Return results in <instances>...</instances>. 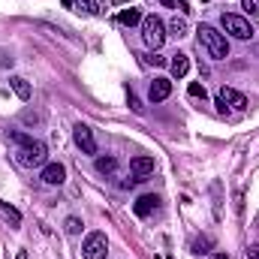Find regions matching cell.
<instances>
[{
  "instance_id": "1",
  "label": "cell",
  "mask_w": 259,
  "mask_h": 259,
  "mask_svg": "<svg viewBox=\"0 0 259 259\" xmlns=\"http://www.w3.org/2000/svg\"><path fill=\"white\" fill-rule=\"evenodd\" d=\"M12 139L18 142V154H15V157H18L21 166L33 169V166H42V163H46L49 151H46L42 142H36V139H30V136H24V133H12Z\"/></svg>"
},
{
  "instance_id": "2",
  "label": "cell",
  "mask_w": 259,
  "mask_h": 259,
  "mask_svg": "<svg viewBox=\"0 0 259 259\" xmlns=\"http://www.w3.org/2000/svg\"><path fill=\"white\" fill-rule=\"evenodd\" d=\"M196 36H199V46H205V52H208L214 61H226V58H229L226 33H220L217 27H211V24H199V27H196Z\"/></svg>"
},
{
  "instance_id": "3",
  "label": "cell",
  "mask_w": 259,
  "mask_h": 259,
  "mask_svg": "<svg viewBox=\"0 0 259 259\" xmlns=\"http://www.w3.org/2000/svg\"><path fill=\"white\" fill-rule=\"evenodd\" d=\"M166 36H169V33H166V24H163L157 15H145V18H142V39H145L148 49L157 52V49L166 42Z\"/></svg>"
},
{
  "instance_id": "4",
  "label": "cell",
  "mask_w": 259,
  "mask_h": 259,
  "mask_svg": "<svg viewBox=\"0 0 259 259\" xmlns=\"http://www.w3.org/2000/svg\"><path fill=\"white\" fill-rule=\"evenodd\" d=\"M220 24H223V30L229 33V36H235V39H253V27H250V21L247 18H241V15H235V12H223L220 15Z\"/></svg>"
},
{
  "instance_id": "5",
  "label": "cell",
  "mask_w": 259,
  "mask_h": 259,
  "mask_svg": "<svg viewBox=\"0 0 259 259\" xmlns=\"http://www.w3.org/2000/svg\"><path fill=\"white\" fill-rule=\"evenodd\" d=\"M109 253V238L106 232H88L81 241V256L84 259H106Z\"/></svg>"
},
{
  "instance_id": "6",
  "label": "cell",
  "mask_w": 259,
  "mask_h": 259,
  "mask_svg": "<svg viewBox=\"0 0 259 259\" xmlns=\"http://www.w3.org/2000/svg\"><path fill=\"white\" fill-rule=\"evenodd\" d=\"M72 139H75V145L81 148V154H97V139H94V130L88 127V124H75Z\"/></svg>"
},
{
  "instance_id": "7",
  "label": "cell",
  "mask_w": 259,
  "mask_h": 259,
  "mask_svg": "<svg viewBox=\"0 0 259 259\" xmlns=\"http://www.w3.org/2000/svg\"><path fill=\"white\" fill-rule=\"evenodd\" d=\"M42 181H46L49 187H61L66 181V169L61 163H46V166H42Z\"/></svg>"
},
{
  "instance_id": "8",
  "label": "cell",
  "mask_w": 259,
  "mask_h": 259,
  "mask_svg": "<svg viewBox=\"0 0 259 259\" xmlns=\"http://www.w3.org/2000/svg\"><path fill=\"white\" fill-rule=\"evenodd\" d=\"M130 169H133V175H136L139 181H145L148 175H154V157L139 154V157H133V160H130Z\"/></svg>"
},
{
  "instance_id": "9",
  "label": "cell",
  "mask_w": 259,
  "mask_h": 259,
  "mask_svg": "<svg viewBox=\"0 0 259 259\" xmlns=\"http://www.w3.org/2000/svg\"><path fill=\"white\" fill-rule=\"evenodd\" d=\"M169 94H172V81H169V78H154V81H151V91H148L151 103H163Z\"/></svg>"
},
{
  "instance_id": "10",
  "label": "cell",
  "mask_w": 259,
  "mask_h": 259,
  "mask_svg": "<svg viewBox=\"0 0 259 259\" xmlns=\"http://www.w3.org/2000/svg\"><path fill=\"white\" fill-rule=\"evenodd\" d=\"M226 106H232V109H247V97L244 94H238L235 88H220V94H217Z\"/></svg>"
},
{
  "instance_id": "11",
  "label": "cell",
  "mask_w": 259,
  "mask_h": 259,
  "mask_svg": "<svg viewBox=\"0 0 259 259\" xmlns=\"http://www.w3.org/2000/svg\"><path fill=\"white\" fill-rule=\"evenodd\" d=\"M157 196H139L136 199V205H133V211H136V217H151V211L157 208Z\"/></svg>"
},
{
  "instance_id": "12",
  "label": "cell",
  "mask_w": 259,
  "mask_h": 259,
  "mask_svg": "<svg viewBox=\"0 0 259 259\" xmlns=\"http://www.w3.org/2000/svg\"><path fill=\"white\" fill-rule=\"evenodd\" d=\"M169 69H172V75H175V78H184V75L190 72V58H187V55H181V52H178V55H172Z\"/></svg>"
},
{
  "instance_id": "13",
  "label": "cell",
  "mask_w": 259,
  "mask_h": 259,
  "mask_svg": "<svg viewBox=\"0 0 259 259\" xmlns=\"http://www.w3.org/2000/svg\"><path fill=\"white\" fill-rule=\"evenodd\" d=\"M9 88L15 91V97H18V100H30V97H33L30 84H27V81H24L21 75H12V78H9Z\"/></svg>"
},
{
  "instance_id": "14",
  "label": "cell",
  "mask_w": 259,
  "mask_h": 259,
  "mask_svg": "<svg viewBox=\"0 0 259 259\" xmlns=\"http://www.w3.org/2000/svg\"><path fill=\"white\" fill-rule=\"evenodd\" d=\"M187 30H190V24H187L184 18H178V15H175V18L169 21V36L181 39V36H187Z\"/></svg>"
},
{
  "instance_id": "15",
  "label": "cell",
  "mask_w": 259,
  "mask_h": 259,
  "mask_svg": "<svg viewBox=\"0 0 259 259\" xmlns=\"http://www.w3.org/2000/svg\"><path fill=\"white\" fill-rule=\"evenodd\" d=\"M115 169H118L115 157H97V172L100 175H115Z\"/></svg>"
},
{
  "instance_id": "16",
  "label": "cell",
  "mask_w": 259,
  "mask_h": 259,
  "mask_svg": "<svg viewBox=\"0 0 259 259\" xmlns=\"http://www.w3.org/2000/svg\"><path fill=\"white\" fill-rule=\"evenodd\" d=\"M118 21H121L124 27H133V24H139V21H142V12H139V9H121Z\"/></svg>"
},
{
  "instance_id": "17",
  "label": "cell",
  "mask_w": 259,
  "mask_h": 259,
  "mask_svg": "<svg viewBox=\"0 0 259 259\" xmlns=\"http://www.w3.org/2000/svg\"><path fill=\"white\" fill-rule=\"evenodd\" d=\"M78 6L88 15H103V0H78Z\"/></svg>"
},
{
  "instance_id": "18",
  "label": "cell",
  "mask_w": 259,
  "mask_h": 259,
  "mask_svg": "<svg viewBox=\"0 0 259 259\" xmlns=\"http://www.w3.org/2000/svg\"><path fill=\"white\" fill-rule=\"evenodd\" d=\"M187 94L196 97V100H205L208 97V91H205V84H199V81H190V88H187Z\"/></svg>"
},
{
  "instance_id": "19",
  "label": "cell",
  "mask_w": 259,
  "mask_h": 259,
  "mask_svg": "<svg viewBox=\"0 0 259 259\" xmlns=\"http://www.w3.org/2000/svg\"><path fill=\"white\" fill-rule=\"evenodd\" d=\"M66 232H69V235H78V232H81V220H78V217H66Z\"/></svg>"
},
{
  "instance_id": "20",
  "label": "cell",
  "mask_w": 259,
  "mask_h": 259,
  "mask_svg": "<svg viewBox=\"0 0 259 259\" xmlns=\"http://www.w3.org/2000/svg\"><path fill=\"white\" fill-rule=\"evenodd\" d=\"M208 247H211V238H208V235L193 241V253H208Z\"/></svg>"
},
{
  "instance_id": "21",
  "label": "cell",
  "mask_w": 259,
  "mask_h": 259,
  "mask_svg": "<svg viewBox=\"0 0 259 259\" xmlns=\"http://www.w3.org/2000/svg\"><path fill=\"white\" fill-rule=\"evenodd\" d=\"M163 6H169V9H178V12H190V6L184 3V0H160Z\"/></svg>"
},
{
  "instance_id": "22",
  "label": "cell",
  "mask_w": 259,
  "mask_h": 259,
  "mask_svg": "<svg viewBox=\"0 0 259 259\" xmlns=\"http://www.w3.org/2000/svg\"><path fill=\"white\" fill-rule=\"evenodd\" d=\"M145 61H148V64H154V66H166V64H169V61H166L163 55H157V52H154V55H148Z\"/></svg>"
},
{
  "instance_id": "23",
  "label": "cell",
  "mask_w": 259,
  "mask_h": 259,
  "mask_svg": "<svg viewBox=\"0 0 259 259\" xmlns=\"http://www.w3.org/2000/svg\"><path fill=\"white\" fill-rule=\"evenodd\" d=\"M241 6H244L250 15H259V0H241Z\"/></svg>"
},
{
  "instance_id": "24",
  "label": "cell",
  "mask_w": 259,
  "mask_h": 259,
  "mask_svg": "<svg viewBox=\"0 0 259 259\" xmlns=\"http://www.w3.org/2000/svg\"><path fill=\"white\" fill-rule=\"evenodd\" d=\"M130 106H133V112H142V103H139V100H136L133 94H130Z\"/></svg>"
},
{
  "instance_id": "25",
  "label": "cell",
  "mask_w": 259,
  "mask_h": 259,
  "mask_svg": "<svg viewBox=\"0 0 259 259\" xmlns=\"http://www.w3.org/2000/svg\"><path fill=\"white\" fill-rule=\"evenodd\" d=\"M247 259H259V244H253V247L247 250Z\"/></svg>"
},
{
  "instance_id": "26",
  "label": "cell",
  "mask_w": 259,
  "mask_h": 259,
  "mask_svg": "<svg viewBox=\"0 0 259 259\" xmlns=\"http://www.w3.org/2000/svg\"><path fill=\"white\" fill-rule=\"evenodd\" d=\"M214 259H229V256H226V253H217V256H214Z\"/></svg>"
}]
</instances>
